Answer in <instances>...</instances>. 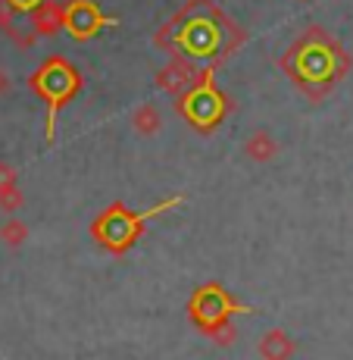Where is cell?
Listing matches in <instances>:
<instances>
[{"mask_svg":"<svg viewBox=\"0 0 353 360\" xmlns=\"http://www.w3.org/2000/svg\"><path fill=\"white\" fill-rule=\"evenodd\" d=\"M182 204H185L182 195H172L169 200H163V204L150 207V210H144V213H131L128 207H122V204H109L107 210H103L100 217L94 219L91 235H94L97 245L107 248L109 254H116V257H119V254H126L128 248L135 245L138 238H141L147 219L163 217L166 210H172V207H182Z\"/></svg>","mask_w":353,"mask_h":360,"instance_id":"1","label":"cell"},{"mask_svg":"<svg viewBox=\"0 0 353 360\" xmlns=\"http://www.w3.org/2000/svg\"><path fill=\"white\" fill-rule=\"evenodd\" d=\"M29 82L47 103V141H53V135H57V116L72 101V94L81 88V75L69 60L47 57L44 63L34 69V75Z\"/></svg>","mask_w":353,"mask_h":360,"instance_id":"2","label":"cell"},{"mask_svg":"<svg viewBox=\"0 0 353 360\" xmlns=\"http://www.w3.org/2000/svg\"><path fill=\"white\" fill-rule=\"evenodd\" d=\"M213 75H216V63L204 66V72H197L191 88L178 98V110L185 113V120L204 131H210L228 110V101L216 91V85H213Z\"/></svg>","mask_w":353,"mask_h":360,"instance_id":"3","label":"cell"},{"mask_svg":"<svg viewBox=\"0 0 353 360\" xmlns=\"http://www.w3.org/2000/svg\"><path fill=\"white\" fill-rule=\"evenodd\" d=\"M188 314L206 335H213V332H216L219 326H225L234 314H251V307L241 304V301H234L219 282H210V285H204V288L194 292V297L188 301Z\"/></svg>","mask_w":353,"mask_h":360,"instance_id":"4","label":"cell"},{"mask_svg":"<svg viewBox=\"0 0 353 360\" xmlns=\"http://www.w3.org/2000/svg\"><path fill=\"white\" fill-rule=\"evenodd\" d=\"M281 66L294 75V82L300 88H309L313 82L328 85L325 79H331V57H328V47H325V41L319 38V34L309 38V41H303V38L297 41V44L285 53Z\"/></svg>","mask_w":353,"mask_h":360,"instance_id":"5","label":"cell"},{"mask_svg":"<svg viewBox=\"0 0 353 360\" xmlns=\"http://www.w3.org/2000/svg\"><path fill=\"white\" fill-rule=\"evenodd\" d=\"M219 44H222V29L213 22V16L200 13V16H191L188 22L178 25L175 41L169 44V51L178 53V47H185L191 57H210V53H216Z\"/></svg>","mask_w":353,"mask_h":360,"instance_id":"6","label":"cell"},{"mask_svg":"<svg viewBox=\"0 0 353 360\" xmlns=\"http://www.w3.org/2000/svg\"><path fill=\"white\" fill-rule=\"evenodd\" d=\"M103 25H116V19H107L91 0H72L63 10V29L72 34L75 41H88L94 38Z\"/></svg>","mask_w":353,"mask_h":360,"instance_id":"7","label":"cell"},{"mask_svg":"<svg viewBox=\"0 0 353 360\" xmlns=\"http://www.w3.org/2000/svg\"><path fill=\"white\" fill-rule=\"evenodd\" d=\"M194 79H197V69H194L191 60L188 57H172L169 63H166V69H160V75H156V85L178 101L191 88Z\"/></svg>","mask_w":353,"mask_h":360,"instance_id":"8","label":"cell"},{"mask_svg":"<svg viewBox=\"0 0 353 360\" xmlns=\"http://www.w3.org/2000/svg\"><path fill=\"white\" fill-rule=\"evenodd\" d=\"M63 10L66 6L53 4V0H41L38 6L32 10V22L38 34H57L63 29Z\"/></svg>","mask_w":353,"mask_h":360,"instance_id":"9","label":"cell"},{"mask_svg":"<svg viewBox=\"0 0 353 360\" xmlns=\"http://www.w3.org/2000/svg\"><path fill=\"white\" fill-rule=\"evenodd\" d=\"M244 150H247V157H251V160H257V163H269L275 154H279V141H275V138L269 135L266 129H260V131H253V135L247 138Z\"/></svg>","mask_w":353,"mask_h":360,"instance_id":"10","label":"cell"},{"mask_svg":"<svg viewBox=\"0 0 353 360\" xmlns=\"http://www.w3.org/2000/svg\"><path fill=\"white\" fill-rule=\"evenodd\" d=\"M131 126H135L138 135H156L163 126V116L156 107H150V103H141V107L131 113Z\"/></svg>","mask_w":353,"mask_h":360,"instance_id":"11","label":"cell"},{"mask_svg":"<svg viewBox=\"0 0 353 360\" xmlns=\"http://www.w3.org/2000/svg\"><path fill=\"white\" fill-rule=\"evenodd\" d=\"M262 354H266L269 360H285L291 354V342L285 338V332L272 329L266 338H262Z\"/></svg>","mask_w":353,"mask_h":360,"instance_id":"12","label":"cell"},{"mask_svg":"<svg viewBox=\"0 0 353 360\" xmlns=\"http://www.w3.org/2000/svg\"><path fill=\"white\" fill-rule=\"evenodd\" d=\"M0 238H4L6 245L19 248L25 238H29V226H25L22 219H10V223H4V229H0Z\"/></svg>","mask_w":353,"mask_h":360,"instance_id":"13","label":"cell"},{"mask_svg":"<svg viewBox=\"0 0 353 360\" xmlns=\"http://www.w3.org/2000/svg\"><path fill=\"white\" fill-rule=\"evenodd\" d=\"M19 207H22V191H19V185H10V188L0 191V210H4V213H16Z\"/></svg>","mask_w":353,"mask_h":360,"instance_id":"14","label":"cell"},{"mask_svg":"<svg viewBox=\"0 0 353 360\" xmlns=\"http://www.w3.org/2000/svg\"><path fill=\"white\" fill-rule=\"evenodd\" d=\"M10 185H16V169L10 163H0V191L10 188Z\"/></svg>","mask_w":353,"mask_h":360,"instance_id":"15","label":"cell"},{"mask_svg":"<svg viewBox=\"0 0 353 360\" xmlns=\"http://www.w3.org/2000/svg\"><path fill=\"white\" fill-rule=\"evenodd\" d=\"M6 91H10V75L0 69V94H6Z\"/></svg>","mask_w":353,"mask_h":360,"instance_id":"16","label":"cell"}]
</instances>
